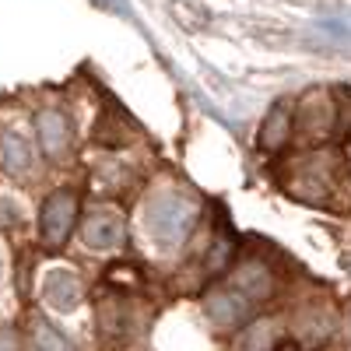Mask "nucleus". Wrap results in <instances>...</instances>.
Returning a JSON list of instances; mask_svg holds the SVG:
<instances>
[{
	"instance_id": "1",
	"label": "nucleus",
	"mask_w": 351,
	"mask_h": 351,
	"mask_svg": "<svg viewBox=\"0 0 351 351\" xmlns=\"http://www.w3.org/2000/svg\"><path fill=\"white\" fill-rule=\"evenodd\" d=\"M144 221H148L152 239L162 250H176L183 239H190L197 225V204L176 190H158L144 208Z\"/></svg>"
},
{
	"instance_id": "2",
	"label": "nucleus",
	"mask_w": 351,
	"mask_h": 351,
	"mask_svg": "<svg viewBox=\"0 0 351 351\" xmlns=\"http://www.w3.org/2000/svg\"><path fill=\"white\" fill-rule=\"evenodd\" d=\"M74 218H77V193L74 190H53L43 204V215H39L43 243L49 250L64 246L67 236L74 232Z\"/></svg>"
},
{
	"instance_id": "3",
	"label": "nucleus",
	"mask_w": 351,
	"mask_h": 351,
	"mask_svg": "<svg viewBox=\"0 0 351 351\" xmlns=\"http://www.w3.org/2000/svg\"><path fill=\"white\" fill-rule=\"evenodd\" d=\"M337 130V106L327 92H309L295 112V134L306 141H327Z\"/></svg>"
},
{
	"instance_id": "4",
	"label": "nucleus",
	"mask_w": 351,
	"mask_h": 351,
	"mask_svg": "<svg viewBox=\"0 0 351 351\" xmlns=\"http://www.w3.org/2000/svg\"><path fill=\"white\" fill-rule=\"evenodd\" d=\"M253 306L256 302L246 299L236 285H218V288H211L208 295H204V313H208V319L215 327H239V324H246Z\"/></svg>"
},
{
	"instance_id": "5",
	"label": "nucleus",
	"mask_w": 351,
	"mask_h": 351,
	"mask_svg": "<svg viewBox=\"0 0 351 351\" xmlns=\"http://www.w3.org/2000/svg\"><path fill=\"white\" fill-rule=\"evenodd\" d=\"M81 239L92 246V250H116L123 239H127V225H123V215L112 211V208H99L84 218L81 225Z\"/></svg>"
},
{
	"instance_id": "6",
	"label": "nucleus",
	"mask_w": 351,
	"mask_h": 351,
	"mask_svg": "<svg viewBox=\"0 0 351 351\" xmlns=\"http://www.w3.org/2000/svg\"><path fill=\"white\" fill-rule=\"evenodd\" d=\"M43 302L56 313H71L77 302H81V281L74 271H64L56 267L43 278Z\"/></svg>"
},
{
	"instance_id": "7",
	"label": "nucleus",
	"mask_w": 351,
	"mask_h": 351,
	"mask_svg": "<svg viewBox=\"0 0 351 351\" xmlns=\"http://www.w3.org/2000/svg\"><path fill=\"white\" fill-rule=\"evenodd\" d=\"M36 130H39V141H43V152L49 158H60L71 148V123L60 109H43L36 116Z\"/></svg>"
},
{
	"instance_id": "8",
	"label": "nucleus",
	"mask_w": 351,
	"mask_h": 351,
	"mask_svg": "<svg viewBox=\"0 0 351 351\" xmlns=\"http://www.w3.org/2000/svg\"><path fill=\"white\" fill-rule=\"evenodd\" d=\"M291 134H295V112H291L288 102H278L267 112L263 127H260V148L263 152H281L285 144L291 141Z\"/></svg>"
},
{
	"instance_id": "9",
	"label": "nucleus",
	"mask_w": 351,
	"mask_h": 351,
	"mask_svg": "<svg viewBox=\"0 0 351 351\" xmlns=\"http://www.w3.org/2000/svg\"><path fill=\"white\" fill-rule=\"evenodd\" d=\"M232 285H236L246 299H267L271 288H274V278H271V267L260 260H243V267L236 271V278H232Z\"/></svg>"
},
{
	"instance_id": "10",
	"label": "nucleus",
	"mask_w": 351,
	"mask_h": 351,
	"mask_svg": "<svg viewBox=\"0 0 351 351\" xmlns=\"http://www.w3.org/2000/svg\"><path fill=\"white\" fill-rule=\"evenodd\" d=\"M0 162H4V169L14 172V176L28 172L32 169V144L14 130H4L0 134Z\"/></svg>"
},
{
	"instance_id": "11",
	"label": "nucleus",
	"mask_w": 351,
	"mask_h": 351,
	"mask_svg": "<svg viewBox=\"0 0 351 351\" xmlns=\"http://www.w3.org/2000/svg\"><path fill=\"white\" fill-rule=\"evenodd\" d=\"M32 344L36 351H74L71 341L56 330L53 324H46V319H36V327H32Z\"/></svg>"
},
{
	"instance_id": "12",
	"label": "nucleus",
	"mask_w": 351,
	"mask_h": 351,
	"mask_svg": "<svg viewBox=\"0 0 351 351\" xmlns=\"http://www.w3.org/2000/svg\"><path fill=\"white\" fill-rule=\"evenodd\" d=\"M232 253H236V243H232L228 232H221V236H215V243H211L208 267H211V271H225V263H228V256H232Z\"/></svg>"
},
{
	"instance_id": "13",
	"label": "nucleus",
	"mask_w": 351,
	"mask_h": 351,
	"mask_svg": "<svg viewBox=\"0 0 351 351\" xmlns=\"http://www.w3.org/2000/svg\"><path fill=\"white\" fill-rule=\"evenodd\" d=\"M0 221H18V208H14V204H8V200H0Z\"/></svg>"
},
{
	"instance_id": "14",
	"label": "nucleus",
	"mask_w": 351,
	"mask_h": 351,
	"mask_svg": "<svg viewBox=\"0 0 351 351\" xmlns=\"http://www.w3.org/2000/svg\"><path fill=\"white\" fill-rule=\"evenodd\" d=\"M0 351H14V337L8 330H0Z\"/></svg>"
},
{
	"instance_id": "15",
	"label": "nucleus",
	"mask_w": 351,
	"mask_h": 351,
	"mask_svg": "<svg viewBox=\"0 0 351 351\" xmlns=\"http://www.w3.org/2000/svg\"><path fill=\"white\" fill-rule=\"evenodd\" d=\"M278 351H299V348H295V344H281Z\"/></svg>"
},
{
	"instance_id": "16",
	"label": "nucleus",
	"mask_w": 351,
	"mask_h": 351,
	"mask_svg": "<svg viewBox=\"0 0 351 351\" xmlns=\"http://www.w3.org/2000/svg\"><path fill=\"white\" fill-rule=\"evenodd\" d=\"M348 324H351V309H348Z\"/></svg>"
}]
</instances>
